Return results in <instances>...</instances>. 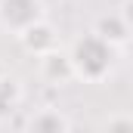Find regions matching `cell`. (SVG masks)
<instances>
[{"instance_id":"cell-1","label":"cell","mask_w":133,"mask_h":133,"mask_svg":"<svg viewBox=\"0 0 133 133\" xmlns=\"http://www.w3.org/2000/svg\"><path fill=\"white\" fill-rule=\"evenodd\" d=\"M0 9H12V16L0 19V25L16 34H25L28 28H34L43 19V12H25V9H43L40 0H0Z\"/></svg>"}]
</instances>
